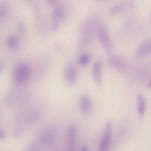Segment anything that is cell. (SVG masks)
Masks as SVG:
<instances>
[{"label": "cell", "instance_id": "15", "mask_svg": "<svg viewBox=\"0 0 151 151\" xmlns=\"http://www.w3.org/2000/svg\"><path fill=\"white\" fill-rule=\"evenodd\" d=\"M91 60V56L88 53L84 52L81 54L78 58V63L81 66H86L88 64Z\"/></svg>", "mask_w": 151, "mask_h": 151}, {"label": "cell", "instance_id": "12", "mask_svg": "<svg viewBox=\"0 0 151 151\" xmlns=\"http://www.w3.org/2000/svg\"><path fill=\"white\" fill-rule=\"evenodd\" d=\"M42 116V112L39 109H34L31 110L25 116V121L28 124H32L40 120Z\"/></svg>", "mask_w": 151, "mask_h": 151}, {"label": "cell", "instance_id": "5", "mask_svg": "<svg viewBox=\"0 0 151 151\" xmlns=\"http://www.w3.org/2000/svg\"><path fill=\"white\" fill-rule=\"evenodd\" d=\"M107 63L110 67L122 73H126L127 71L126 62L120 57L111 56L109 57Z\"/></svg>", "mask_w": 151, "mask_h": 151}, {"label": "cell", "instance_id": "3", "mask_svg": "<svg viewBox=\"0 0 151 151\" xmlns=\"http://www.w3.org/2000/svg\"><path fill=\"white\" fill-rule=\"evenodd\" d=\"M97 34L99 41L103 48L107 52H111L113 45L107 28L103 25H99L97 28Z\"/></svg>", "mask_w": 151, "mask_h": 151}, {"label": "cell", "instance_id": "13", "mask_svg": "<svg viewBox=\"0 0 151 151\" xmlns=\"http://www.w3.org/2000/svg\"><path fill=\"white\" fill-rule=\"evenodd\" d=\"M136 103L138 114L140 117H142L144 115L146 107V101L145 98L142 95L138 94L136 99Z\"/></svg>", "mask_w": 151, "mask_h": 151}, {"label": "cell", "instance_id": "19", "mask_svg": "<svg viewBox=\"0 0 151 151\" xmlns=\"http://www.w3.org/2000/svg\"><path fill=\"white\" fill-rule=\"evenodd\" d=\"M6 133L5 131L3 129L1 128V129H0V139L1 140H4V139H6Z\"/></svg>", "mask_w": 151, "mask_h": 151}, {"label": "cell", "instance_id": "8", "mask_svg": "<svg viewBox=\"0 0 151 151\" xmlns=\"http://www.w3.org/2000/svg\"><path fill=\"white\" fill-rule=\"evenodd\" d=\"M93 80L96 84L100 86L102 84V65L100 61H96L93 65L91 70Z\"/></svg>", "mask_w": 151, "mask_h": 151}, {"label": "cell", "instance_id": "18", "mask_svg": "<svg viewBox=\"0 0 151 151\" xmlns=\"http://www.w3.org/2000/svg\"><path fill=\"white\" fill-rule=\"evenodd\" d=\"M120 11V6H114L112 7L110 10V13L111 14H115L117 13Z\"/></svg>", "mask_w": 151, "mask_h": 151}, {"label": "cell", "instance_id": "26", "mask_svg": "<svg viewBox=\"0 0 151 151\" xmlns=\"http://www.w3.org/2000/svg\"><path fill=\"white\" fill-rule=\"evenodd\" d=\"M150 18H151V14H150Z\"/></svg>", "mask_w": 151, "mask_h": 151}, {"label": "cell", "instance_id": "25", "mask_svg": "<svg viewBox=\"0 0 151 151\" xmlns=\"http://www.w3.org/2000/svg\"><path fill=\"white\" fill-rule=\"evenodd\" d=\"M98 1H102V0H98Z\"/></svg>", "mask_w": 151, "mask_h": 151}, {"label": "cell", "instance_id": "21", "mask_svg": "<svg viewBox=\"0 0 151 151\" xmlns=\"http://www.w3.org/2000/svg\"><path fill=\"white\" fill-rule=\"evenodd\" d=\"M80 151H88V146L87 145H83L81 147V150Z\"/></svg>", "mask_w": 151, "mask_h": 151}, {"label": "cell", "instance_id": "22", "mask_svg": "<svg viewBox=\"0 0 151 151\" xmlns=\"http://www.w3.org/2000/svg\"><path fill=\"white\" fill-rule=\"evenodd\" d=\"M57 0H45L47 4H48V5H53Z\"/></svg>", "mask_w": 151, "mask_h": 151}, {"label": "cell", "instance_id": "1", "mask_svg": "<svg viewBox=\"0 0 151 151\" xmlns=\"http://www.w3.org/2000/svg\"><path fill=\"white\" fill-rule=\"evenodd\" d=\"M32 76V68L27 63L20 62L14 67L12 73L14 81L18 84H22L28 81Z\"/></svg>", "mask_w": 151, "mask_h": 151}, {"label": "cell", "instance_id": "2", "mask_svg": "<svg viewBox=\"0 0 151 151\" xmlns=\"http://www.w3.org/2000/svg\"><path fill=\"white\" fill-rule=\"evenodd\" d=\"M112 139V123L111 120H108L104 126V130L97 148V151H109Z\"/></svg>", "mask_w": 151, "mask_h": 151}, {"label": "cell", "instance_id": "23", "mask_svg": "<svg viewBox=\"0 0 151 151\" xmlns=\"http://www.w3.org/2000/svg\"><path fill=\"white\" fill-rule=\"evenodd\" d=\"M148 88H151V80H150V82H149V85H148Z\"/></svg>", "mask_w": 151, "mask_h": 151}, {"label": "cell", "instance_id": "6", "mask_svg": "<svg viewBox=\"0 0 151 151\" xmlns=\"http://www.w3.org/2000/svg\"><path fill=\"white\" fill-rule=\"evenodd\" d=\"M56 138V133L52 127L44 129L39 137L40 142L43 145H48L54 143Z\"/></svg>", "mask_w": 151, "mask_h": 151}, {"label": "cell", "instance_id": "11", "mask_svg": "<svg viewBox=\"0 0 151 151\" xmlns=\"http://www.w3.org/2000/svg\"><path fill=\"white\" fill-rule=\"evenodd\" d=\"M151 53V41H146L143 42L137 48L136 51V57L142 58Z\"/></svg>", "mask_w": 151, "mask_h": 151}, {"label": "cell", "instance_id": "16", "mask_svg": "<svg viewBox=\"0 0 151 151\" xmlns=\"http://www.w3.org/2000/svg\"><path fill=\"white\" fill-rule=\"evenodd\" d=\"M54 18L57 20H63L65 18V12L64 9L61 6H57L54 9Z\"/></svg>", "mask_w": 151, "mask_h": 151}, {"label": "cell", "instance_id": "14", "mask_svg": "<svg viewBox=\"0 0 151 151\" xmlns=\"http://www.w3.org/2000/svg\"><path fill=\"white\" fill-rule=\"evenodd\" d=\"M6 45L11 50L16 49L19 45V40L14 35H9L6 40Z\"/></svg>", "mask_w": 151, "mask_h": 151}, {"label": "cell", "instance_id": "4", "mask_svg": "<svg viewBox=\"0 0 151 151\" xmlns=\"http://www.w3.org/2000/svg\"><path fill=\"white\" fill-rule=\"evenodd\" d=\"M78 71L73 63H68L64 69V77L65 82L69 85L76 83L78 79Z\"/></svg>", "mask_w": 151, "mask_h": 151}, {"label": "cell", "instance_id": "9", "mask_svg": "<svg viewBox=\"0 0 151 151\" xmlns=\"http://www.w3.org/2000/svg\"><path fill=\"white\" fill-rule=\"evenodd\" d=\"M82 42L84 45H87L91 42L93 35V26L91 22H88L84 25L82 29Z\"/></svg>", "mask_w": 151, "mask_h": 151}, {"label": "cell", "instance_id": "20", "mask_svg": "<svg viewBox=\"0 0 151 151\" xmlns=\"http://www.w3.org/2000/svg\"><path fill=\"white\" fill-rule=\"evenodd\" d=\"M36 147L34 145H31L28 147V148L25 150V151H35Z\"/></svg>", "mask_w": 151, "mask_h": 151}, {"label": "cell", "instance_id": "17", "mask_svg": "<svg viewBox=\"0 0 151 151\" xmlns=\"http://www.w3.org/2000/svg\"><path fill=\"white\" fill-rule=\"evenodd\" d=\"M6 9H5V7H1V11H0V18H1V20L4 19L5 18L6 16Z\"/></svg>", "mask_w": 151, "mask_h": 151}, {"label": "cell", "instance_id": "7", "mask_svg": "<svg viewBox=\"0 0 151 151\" xmlns=\"http://www.w3.org/2000/svg\"><path fill=\"white\" fill-rule=\"evenodd\" d=\"M79 107L84 114H88L93 109V101L90 96L87 94H82L79 99Z\"/></svg>", "mask_w": 151, "mask_h": 151}, {"label": "cell", "instance_id": "24", "mask_svg": "<svg viewBox=\"0 0 151 151\" xmlns=\"http://www.w3.org/2000/svg\"><path fill=\"white\" fill-rule=\"evenodd\" d=\"M69 151H75V150H74L73 149H70Z\"/></svg>", "mask_w": 151, "mask_h": 151}, {"label": "cell", "instance_id": "10", "mask_svg": "<svg viewBox=\"0 0 151 151\" xmlns=\"http://www.w3.org/2000/svg\"><path fill=\"white\" fill-rule=\"evenodd\" d=\"M77 130L74 124H70L67 128V139L68 145L70 149H73L77 140Z\"/></svg>", "mask_w": 151, "mask_h": 151}]
</instances>
